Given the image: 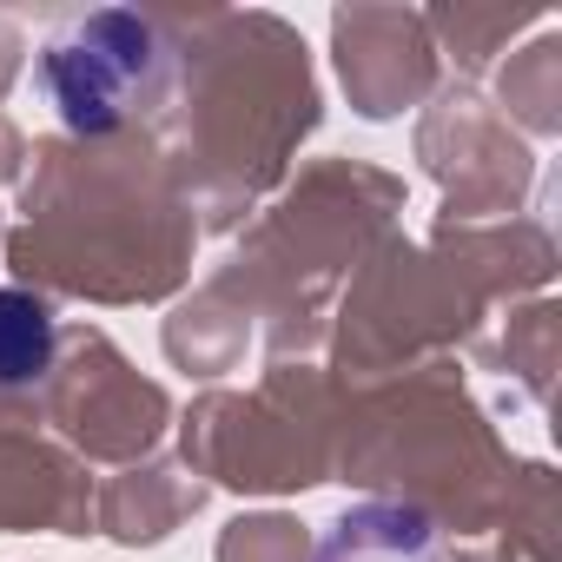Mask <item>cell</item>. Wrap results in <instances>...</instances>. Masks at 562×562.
Here are the masks:
<instances>
[{
	"label": "cell",
	"instance_id": "cell-1",
	"mask_svg": "<svg viewBox=\"0 0 562 562\" xmlns=\"http://www.w3.org/2000/svg\"><path fill=\"white\" fill-rule=\"evenodd\" d=\"M153 34L126 14H93L80 21L74 34H60L47 47V93L60 100V120L80 126V133H100L113 126L133 93L146 87L153 74Z\"/></svg>",
	"mask_w": 562,
	"mask_h": 562
},
{
	"label": "cell",
	"instance_id": "cell-2",
	"mask_svg": "<svg viewBox=\"0 0 562 562\" xmlns=\"http://www.w3.org/2000/svg\"><path fill=\"white\" fill-rule=\"evenodd\" d=\"M54 364V312L27 292H0V384H34Z\"/></svg>",
	"mask_w": 562,
	"mask_h": 562
}]
</instances>
